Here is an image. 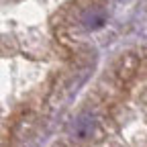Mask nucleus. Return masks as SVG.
<instances>
[{"label": "nucleus", "instance_id": "2", "mask_svg": "<svg viewBox=\"0 0 147 147\" xmlns=\"http://www.w3.org/2000/svg\"><path fill=\"white\" fill-rule=\"evenodd\" d=\"M102 23H104V14L102 12H88L84 16V25L88 29H98Z\"/></svg>", "mask_w": 147, "mask_h": 147}, {"label": "nucleus", "instance_id": "1", "mask_svg": "<svg viewBox=\"0 0 147 147\" xmlns=\"http://www.w3.org/2000/svg\"><path fill=\"white\" fill-rule=\"evenodd\" d=\"M94 127H96L94 117L92 115H82V117L76 119V123H74V127H71V137L78 139V141H84V139L92 137Z\"/></svg>", "mask_w": 147, "mask_h": 147}]
</instances>
